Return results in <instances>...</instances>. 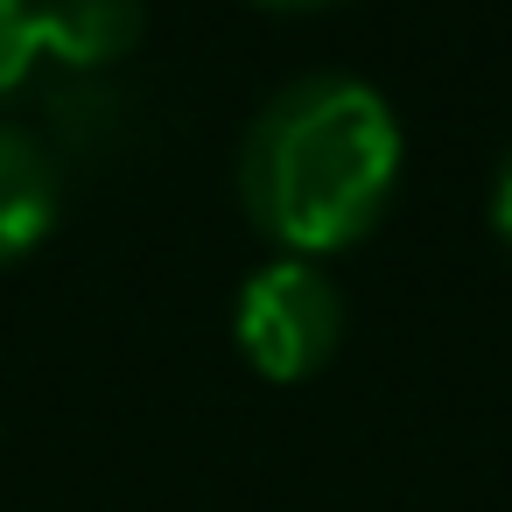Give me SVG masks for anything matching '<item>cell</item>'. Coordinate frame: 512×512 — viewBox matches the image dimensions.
Here are the masks:
<instances>
[{
    "label": "cell",
    "mask_w": 512,
    "mask_h": 512,
    "mask_svg": "<svg viewBox=\"0 0 512 512\" xmlns=\"http://www.w3.org/2000/svg\"><path fill=\"white\" fill-rule=\"evenodd\" d=\"M400 127L365 78H295L281 85L239 141V204L288 246V260L351 246L393 197Z\"/></svg>",
    "instance_id": "obj_1"
},
{
    "label": "cell",
    "mask_w": 512,
    "mask_h": 512,
    "mask_svg": "<svg viewBox=\"0 0 512 512\" xmlns=\"http://www.w3.org/2000/svg\"><path fill=\"white\" fill-rule=\"evenodd\" d=\"M232 330H239V351L253 358V372L309 379L330 365V351L344 337V295L309 260H274L239 288Z\"/></svg>",
    "instance_id": "obj_2"
},
{
    "label": "cell",
    "mask_w": 512,
    "mask_h": 512,
    "mask_svg": "<svg viewBox=\"0 0 512 512\" xmlns=\"http://www.w3.org/2000/svg\"><path fill=\"white\" fill-rule=\"evenodd\" d=\"M36 57L64 64L71 78H92L120 64L141 36V0H29Z\"/></svg>",
    "instance_id": "obj_3"
},
{
    "label": "cell",
    "mask_w": 512,
    "mask_h": 512,
    "mask_svg": "<svg viewBox=\"0 0 512 512\" xmlns=\"http://www.w3.org/2000/svg\"><path fill=\"white\" fill-rule=\"evenodd\" d=\"M57 155L29 127H0V267L22 260L57 218Z\"/></svg>",
    "instance_id": "obj_4"
},
{
    "label": "cell",
    "mask_w": 512,
    "mask_h": 512,
    "mask_svg": "<svg viewBox=\"0 0 512 512\" xmlns=\"http://www.w3.org/2000/svg\"><path fill=\"white\" fill-rule=\"evenodd\" d=\"M36 64V29H29V0H0V92H15Z\"/></svg>",
    "instance_id": "obj_5"
},
{
    "label": "cell",
    "mask_w": 512,
    "mask_h": 512,
    "mask_svg": "<svg viewBox=\"0 0 512 512\" xmlns=\"http://www.w3.org/2000/svg\"><path fill=\"white\" fill-rule=\"evenodd\" d=\"M491 225H498V239L512 246V148H505V162H498V183H491Z\"/></svg>",
    "instance_id": "obj_6"
},
{
    "label": "cell",
    "mask_w": 512,
    "mask_h": 512,
    "mask_svg": "<svg viewBox=\"0 0 512 512\" xmlns=\"http://www.w3.org/2000/svg\"><path fill=\"white\" fill-rule=\"evenodd\" d=\"M260 8H316V0H260Z\"/></svg>",
    "instance_id": "obj_7"
}]
</instances>
